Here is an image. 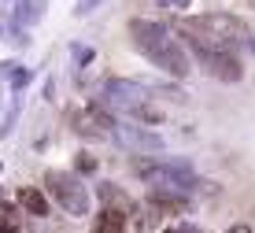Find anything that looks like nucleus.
Listing matches in <instances>:
<instances>
[{
    "label": "nucleus",
    "mask_w": 255,
    "mask_h": 233,
    "mask_svg": "<svg viewBox=\"0 0 255 233\" xmlns=\"http://www.w3.org/2000/svg\"><path fill=\"white\" fill-rule=\"evenodd\" d=\"M178 33H185V44L192 48V56L200 59V67H204L211 78H218V82H241L244 78V67H241V59H237V52L230 44H222L215 33H207L196 19H181Z\"/></svg>",
    "instance_id": "f257e3e1"
},
{
    "label": "nucleus",
    "mask_w": 255,
    "mask_h": 233,
    "mask_svg": "<svg viewBox=\"0 0 255 233\" xmlns=\"http://www.w3.org/2000/svg\"><path fill=\"white\" fill-rule=\"evenodd\" d=\"M133 174L144 178L148 185H159V189H174V193H189L200 185V178L192 174L189 163L181 159H137Z\"/></svg>",
    "instance_id": "f03ea898"
},
{
    "label": "nucleus",
    "mask_w": 255,
    "mask_h": 233,
    "mask_svg": "<svg viewBox=\"0 0 255 233\" xmlns=\"http://www.w3.org/2000/svg\"><path fill=\"white\" fill-rule=\"evenodd\" d=\"M45 189L70 219H85L89 215V189L82 185L78 174H70V170H45Z\"/></svg>",
    "instance_id": "7ed1b4c3"
},
{
    "label": "nucleus",
    "mask_w": 255,
    "mask_h": 233,
    "mask_svg": "<svg viewBox=\"0 0 255 233\" xmlns=\"http://www.w3.org/2000/svg\"><path fill=\"white\" fill-rule=\"evenodd\" d=\"M115 115L108 111L104 104H85L78 111H70V126H74L78 137H89V141H111L115 137Z\"/></svg>",
    "instance_id": "20e7f679"
},
{
    "label": "nucleus",
    "mask_w": 255,
    "mask_h": 233,
    "mask_svg": "<svg viewBox=\"0 0 255 233\" xmlns=\"http://www.w3.org/2000/svg\"><path fill=\"white\" fill-rule=\"evenodd\" d=\"M144 56L152 59V63L159 67V70H166V74H174V78H189V56H185V48H181V44L170 37V30H166L159 41L148 44Z\"/></svg>",
    "instance_id": "39448f33"
},
{
    "label": "nucleus",
    "mask_w": 255,
    "mask_h": 233,
    "mask_svg": "<svg viewBox=\"0 0 255 233\" xmlns=\"http://www.w3.org/2000/svg\"><path fill=\"white\" fill-rule=\"evenodd\" d=\"M200 26H204L207 33H215L222 44H241V41H248L252 33H248V26H244L237 15H222V11H211V15H200L196 19Z\"/></svg>",
    "instance_id": "423d86ee"
},
{
    "label": "nucleus",
    "mask_w": 255,
    "mask_h": 233,
    "mask_svg": "<svg viewBox=\"0 0 255 233\" xmlns=\"http://www.w3.org/2000/svg\"><path fill=\"white\" fill-rule=\"evenodd\" d=\"M111 141H122L133 152H163V141L155 133H148L144 126H122V122H115V137Z\"/></svg>",
    "instance_id": "0eeeda50"
},
{
    "label": "nucleus",
    "mask_w": 255,
    "mask_h": 233,
    "mask_svg": "<svg viewBox=\"0 0 255 233\" xmlns=\"http://www.w3.org/2000/svg\"><path fill=\"white\" fill-rule=\"evenodd\" d=\"M89 233H126V211H122V208H104L93 219Z\"/></svg>",
    "instance_id": "6e6552de"
},
{
    "label": "nucleus",
    "mask_w": 255,
    "mask_h": 233,
    "mask_svg": "<svg viewBox=\"0 0 255 233\" xmlns=\"http://www.w3.org/2000/svg\"><path fill=\"white\" fill-rule=\"evenodd\" d=\"M19 208L26 215H33V219H45L48 215V196L41 189H33V185H22L19 189Z\"/></svg>",
    "instance_id": "1a4fd4ad"
},
{
    "label": "nucleus",
    "mask_w": 255,
    "mask_h": 233,
    "mask_svg": "<svg viewBox=\"0 0 255 233\" xmlns=\"http://www.w3.org/2000/svg\"><path fill=\"white\" fill-rule=\"evenodd\" d=\"M41 7H45V0H19V11H15V22L26 26L33 19H41Z\"/></svg>",
    "instance_id": "9d476101"
},
{
    "label": "nucleus",
    "mask_w": 255,
    "mask_h": 233,
    "mask_svg": "<svg viewBox=\"0 0 255 233\" xmlns=\"http://www.w3.org/2000/svg\"><path fill=\"white\" fill-rule=\"evenodd\" d=\"M96 193H100L104 208H122V211H129V200H126V196H122L119 189H111V185H100Z\"/></svg>",
    "instance_id": "9b49d317"
},
{
    "label": "nucleus",
    "mask_w": 255,
    "mask_h": 233,
    "mask_svg": "<svg viewBox=\"0 0 255 233\" xmlns=\"http://www.w3.org/2000/svg\"><path fill=\"white\" fill-rule=\"evenodd\" d=\"M74 170H78V174H93V170H96V159H93V156H78V159H74Z\"/></svg>",
    "instance_id": "f8f14e48"
},
{
    "label": "nucleus",
    "mask_w": 255,
    "mask_h": 233,
    "mask_svg": "<svg viewBox=\"0 0 255 233\" xmlns=\"http://www.w3.org/2000/svg\"><path fill=\"white\" fill-rule=\"evenodd\" d=\"M70 52H74V59H78V63H89V59H93V48H85V44H74Z\"/></svg>",
    "instance_id": "ddd939ff"
},
{
    "label": "nucleus",
    "mask_w": 255,
    "mask_h": 233,
    "mask_svg": "<svg viewBox=\"0 0 255 233\" xmlns=\"http://www.w3.org/2000/svg\"><path fill=\"white\" fill-rule=\"evenodd\" d=\"M100 4V0H78V7H74V15H89L93 7Z\"/></svg>",
    "instance_id": "4468645a"
},
{
    "label": "nucleus",
    "mask_w": 255,
    "mask_h": 233,
    "mask_svg": "<svg viewBox=\"0 0 255 233\" xmlns=\"http://www.w3.org/2000/svg\"><path fill=\"white\" fill-rule=\"evenodd\" d=\"M166 233H200V230H196V226H189V222H181V226H170Z\"/></svg>",
    "instance_id": "2eb2a0df"
},
{
    "label": "nucleus",
    "mask_w": 255,
    "mask_h": 233,
    "mask_svg": "<svg viewBox=\"0 0 255 233\" xmlns=\"http://www.w3.org/2000/svg\"><path fill=\"white\" fill-rule=\"evenodd\" d=\"M11 82H15V85H26V82H30V74H26V70H15Z\"/></svg>",
    "instance_id": "dca6fc26"
},
{
    "label": "nucleus",
    "mask_w": 255,
    "mask_h": 233,
    "mask_svg": "<svg viewBox=\"0 0 255 233\" xmlns=\"http://www.w3.org/2000/svg\"><path fill=\"white\" fill-rule=\"evenodd\" d=\"M163 7H189V0H159Z\"/></svg>",
    "instance_id": "f3484780"
},
{
    "label": "nucleus",
    "mask_w": 255,
    "mask_h": 233,
    "mask_svg": "<svg viewBox=\"0 0 255 233\" xmlns=\"http://www.w3.org/2000/svg\"><path fill=\"white\" fill-rule=\"evenodd\" d=\"M0 233H22V230L15 226V222H0Z\"/></svg>",
    "instance_id": "a211bd4d"
},
{
    "label": "nucleus",
    "mask_w": 255,
    "mask_h": 233,
    "mask_svg": "<svg viewBox=\"0 0 255 233\" xmlns=\"http://www.w3.org/2000/svg\"><path fill=\"white\" fill-rule=\"evenodd\" d=\"M230 233H252V230H248V226H233Z\"/></svg>",
    "instance_id": "6ab92c4d"
}]
</instances>
